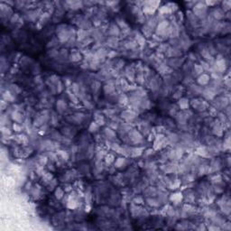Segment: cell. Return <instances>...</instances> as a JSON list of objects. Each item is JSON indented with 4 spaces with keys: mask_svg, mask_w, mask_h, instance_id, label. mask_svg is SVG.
Segmentation results:
<instances>
[{
    "mask_svg": "<svg viewBox=\"0 0 231 231\" xmlns=\"http://www.w3.org/2000/svg\"><path fill=\"white\" fill-rule=\"evenodd\" d=\"M192 13L195 15L196 17L198 18H206L207 14H208V7L205 4L202 3H198L193 7V11Z\"/></svg>",
    "mask_w": 231,
    "mask_h": 231,
    "instance_id": "1",
    "label": "cell"
},
{
    "mask_svg": "<svg viewBox=\"0 0 231 231\" xmlns=\"http://www.w3.org/2000/svg\"><path fill=\"white\" fill-rule=\"evenodd\" d=\"M213 102V105L217 110H221L224 109L226 106H227L229 105V98H226V96H219L218 98H215Z\"/></svg>",
    "mask_w": 231,
    "mask_h": 231,
    "instance_id": "2",
    "label": "cell"
},
{
    "mask_svg": "<svg viewBox=\"0 0 231 231\" xmlns=\"http://www.w3.org/2000/svg\"><path fill=\"white\" fill-rule=\"evenodd\" d=\"M190 105L194 109H196L199 112H203L205 111V109L208 108L207 102L200 98H193L190 102Z\"/></svg>",
    "mask_w": 231,
    "mask_h": 231,
    "instance_id": "3",
    "label": "cell"
},
{
    "mask_svg": "<svg viewBox=\"0 0 231 231\" xmlns=\"http://www.w3.org/2000/svg\"><path fill=\"white\" fill-rule=\"evenodd\" d=\"M202 90H203V87L200 86V85H193L191 84L190 86H189L187 94H189V97L190 98H197L198 96L202 94Z\"/></svg>",
    "mask_w": 231,
    "mask_h": 231,
    "instance_id": "4",
    "label": "cell"
},
{
    "mask_svg": "<svg viewBox=\"0 0 231 231\" xmlns=\"http://www.w3.org/2000/svg\"><path fill=\"white\" fill-rule=\"evenodd\" d=\"M183 64V59H181L180 57L178 58H170L168 61V66L172 67L174 69H178Z\"/></svg>",
    "mask_w": 231,
    "mask_h": 231,
    "instance_id": "5",
    "label": "cell"
},
{
    "mask_svg": "<svg viewBox=\"0 0 231 231\" xmlns=\"http://www.w3.org/2000/svg\"><path fill=\"white\" fill-rule=\"evenodd\" d=\"M210 16H211L213 19L221 20V19H223V18L226 16V15H225V12L223 11L222 8H214V9L212 10V13H211Z\"/></svg>",
    "mask_w": 231,
    "mask_h": 231,
    "instance_id": "6",
    "label": "cell"
},
{
    "mask_svg": "<svg viewBox=\"0 0 231 231\" xmlns=\"http://www.w3.org/2000/svg\"><path fill=\"white\" fill-rule=\"evenodd\" d=\"M136 118V113L133 110H131V111L127 110V111H124L122 113V118H124L128 122L133 121Z\"/></svg>",
    "mask_w": 231,
    "mask_h": 231,
    "instance_id": "7",
    "label": "cell"
},
{
    "mask_svg": "<svg viewBox=\"0 0 231 231\" xmlns=\"http://www.w3.org/2000/svg\"><path fill=\"white\" fill-rule=\"evenodd\" d=\"M210 81V77L209 75L206 74V73H202L200 76H198V80L197 82L200 86H207Z\"/></svg>",
    "mask_w": 231,
    "mask_h": 231,
    "instance_id": "8",
    "label": "cell"
},
{
    "mask_svg": "<svg viewBox=\"0 0 231 231\" xmlns=\"http://www.w3.org/2000/svg\"><path fill=\"white\" fill-rule=\"evenodd\" d=\"M162 170L164 171V173H169V174H172L174 172H176L178 170V166L176 164L174 163H170L164 165V167L162 168Z\"/></svg>",
    "mask_w": 231,
    "mask_h": 231,
    "instance_id": "9",
    "label": "cell"
},
{
    "mask_svg": "<svg viewBox=\"0 0 231 231\" xmlns=\"http://www.w3.org/2000/svg\"><path fill=\"white\" fill-rule=\"evenodd\" d=\"M119 33H120V30H119L118 26L117 25H115V24L111 25V26H109L108 30H107V34H108L111 37L118 36V35L119 34Z\"/></svg>",
    "mask_w": 231,
    "mask_h": 231,
    "instance_id": "10",
    "label": "cell"
},
{
    "mask_svg": "<svg viewBox=\"0 0 231 231\" xmlns=\"http://www.w3.org/2000/svg\"><path fill=\"white\" fill-rule=\"evenodd\" d=\"M146 203L152 207V208H159L161 206V202L159 200L158 198H154V197H149L146 199Z\"/></svg>",
    "mask_w": 231,
    "mask_h": 231,
    "instance_id": "11",
    "label": "cell"
},
{
    "mask_svg": "<svg viewBox=\"0 0 231 231\" xmlns=\"http://www.w3.org/2000/svg\"><path fill=\"white\" fill-rule=\"evenodd\" d=\"M203 69L202 67L200 66V64H193L192 66V70H191V72H193V77H197V76H200V74L203 73Z\"/></svg>",
    "mask_w": 231,
    "mask_h": 231,
    "instance_id": "12",
    "label": "cell"
},
{
    "mask_svg": "<svg viewBox=\"0 0 231 231\" xmlns=\"http://www.w3.org/2000/svg\"><path fill=\"white\" fill-rule=\"evenodd\" d=\"M140 132L141 133H143L144 135H147V134H149L150 133V130H151V127H150V125H149V123L148 122H142L141 124H140Z\"/></svg>",
    "mask_w": 231,
    "mask_h": 231,
    "instance_id": "13",
    "label": "cell"
},
{
    "mask_svg": "<svg viewBox=\"0 0 231 231\" xmlns=\"http://www.w3.org/2000/svg\"><path fill=\"white\" fill-rule=\"evenodd\" d=\"M106 44H107V45H108L110 48L115 49V48H117V47L118 46V40L116 38V37H111V36H110V37L107 38Z\"/></svg>",
    "mask_w": 231,
    "mask_h": 231,
    "instance_id": "14",
    "label": "cell"
},
{
    "mask_svg": "<svg viewBox=\"0 0 231 231\" xmlns=\"http://www.w3.org/2000/svg\"><path fill=\"white\" fill-rule=\"evenodd\" d=\"M158 190L154 188V187H149V188H146V190H145V194L146 197H155L157 194H158Z\"/></svg>",
    "mask_w": 231,
    "mask_h": 231,
    "instance_id": "15",
    "label": "cell"
},
{
    "mask_svg": "<svg viewBox=\"0 0 231 231\" xmlns=\"http://www.w3.org/2000/svg\"><path fill=\"white\" fill-rule=\"evenodd\" d=\"M189 106V100L187 98H182L179 100V107L182 110L187 109Z\"/></svg>",
    "mask_w": 231,
    "mask_h": 231,
    "instance_id": "16",
    "label": "cell"
},
{
    "mask_svg": "<svg viewBox=\"0 0 231 231\" xmlns=\"http://www.w3.org/2000/svg\"><path fill=\"white\" fill-rule=\"evenodd\" d=\"M127 160L125 158H118V160L115 162V167L117 168H122L126 165Z\"/></svg>",
    "mask_w": 231,
    "mask_h": 231,
    "instance_id": "17",
    "label": "cell"
},
{
    "mask_svg": "<svg viewBox=\"0 0 231 231\" xmlns=\"http://www.w3.org/2000/svg\"><path fill=\"white\" fill-rule=\"evenodd\" d=\"M182 196L181 193H175V194H172V196L171 197V200L172 202H174V204H178L182 201Z\"/></svg>",
    "mask_w": 231,
    "mask_h": 231,
    "instance_id": "18",
    "label": "cell"
},
{
    "mask_svg": "<svg viewBox=\"0 0 231 231\" xmlns=\"http://www.w3.org/2000/svg\"><path fill=\"white\" fill-rule=\"evenodd\" d=\"M64 191H63V190L62 189V188H60V187H58L56 190H55V198L57 199V200H62L63 197H64Z\"/></svg>",
    "mask_w": 231,
    "mask_h": 231,
    "instance_id": "19",
    "label": "cell"
},
{
    "mask_svg": "<svg viewBox=\"0 0 231 231\" xmlns=\"http://www.w3.org/2000/svg\"><path fill=\"white\" fill-rule=\"evenodd\" d=\"M70 60L72 61V62H79L80 60V58H81V56H80V52H73L71 54H70Z\"/></svg>",
    "mask_w": 231,
    "mask_h": 231,
    "instance_id": "20",
    "label": "cell"
},
{
    "mask_svg": "<svg viewBox=\"0 0 231 231\" xmlns=\"http://www.w3.org/2000/svg\"><path fill=\"white\" fill-rule=\"evenodd\" d=\"M105 136L108 138V139H114L115 137V133L112 129L110 128H106L105 130Z\"/></svg>",
    "mask_w": 231,
    "mask_h": 231,
    "instance_id": "21",
    "label": "cell"
},
{
    "mask_svg": "<svg viewBox=\"0 0 231 231\" xmlns=\"http://www.w3.org/2000/svg\"><path fill=\"white\" fill-rule=\"evenodd\" d=\"M57 107L59 108V111L60 112H62L64 109H66V104L64 101L62 100H59L58 103H57Z\"/></svg>",
    "mask_w": 231,
    "mask_h": 231,
    "instance_id": "22",
    "label": "cell"
},
{
    "mask_svg": "<svg viewBox=\"0 0 231 231\" xmlns=\"http://www.w3.org/2000/svg\"><path fill=\"white\" fill-rule=\"evenodd\" d=\"M222 4H223V8H222L223 11H224V12H226V11H229V9H230V6H231L230 1H224Z\"/></svg>",
    "mask_w": 231,
    "mask_h": 231,
    "instance_id": "23",
    "label": "cell"
},
{
    "mask_svg": "<svg viewBox=\"0 0 231 231\" xmlns=\"http://www.w3.org/2000/svg\"><path fill=\"white\" fill-rule=\"evenodd\" d=\"M182 88H175L174 89V92H173V97L174 98H180L182 96Z\"/></svg>",
    "mask_w": 231,
    "mask_h": 231,
    "instance_id": "24",
    "label": "cell"
},
{
    "mask_svg": "<svg viewBox=\"0 0 231 231\" xmlns=\"http://www.w3.org/2000/svg\"><path fill=\"white\" fill-rule=\"evenodd\" d=\"M98 128V125L96 122H92L90 127H89V131L90 132H96Z\"/></svg>",
    "mask_w": 231,
    "mask_h": 231,
    "instance_id": "25",
    "label": "cell"
},
{
    "mask_svg": "<svg viewBox=\"0 0 231 231\" xmlns=\"http://www.w3.org/2000/svg\"><path fill=\"white\" fill-rule=\"evenodd\" d=\"M105 162H106V164H108V165H109L111 163H113V162H114V157H113V155H112V154H107V155H106V157H105Z\"/></svg>",
    "mask_w": 231,
    "mask_h": 231,
    "instance_id": "26",
    "label": "cell"
}]
</instances>
